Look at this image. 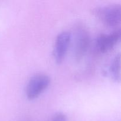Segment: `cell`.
<instances>
[{"mask_svg":"<svg viewBox=\"0 0 121 121\" xmlns=\"http://www.w3.org/2000/svg\"><path fill=\"white\" fill-rule=\"evenodd\" d=\"M120 28L109 34H101L97 38L96 47L101 53H106L111 50L118 42L121 37Z\"/></svg>","mask_w":121,"mask_h":121,"instance_id":"cell-4","label":"cell"},{"mask_svg":"<svg viewBox=\"0 0 121 121\" xmlns=\"http://www.w3.org/2000/svg\"><path fill=\"white\" fill-rule=\"evenodd\" d=\"M71 41V34L67 31L59 33L56 37L54 47V57L60 63L65 59Z\"/></svg>","mask_w":121,"mask_h":121,"instance_id":"cell-3","label":"cell"},{"mask_svg":"<svg viewBox=\"0 0 121 121\" xmlns=\"http://www.w3.org/2000/svg\"><path fill=\"white\" fill-rule=\"evenodd\" d=\"M51 121H67V117L65 113L58 112L53 116Z\"/></svg>","mask_w":121,"mask_h":121,"instance_id":"cell-7","label":"cell"},{"mask_svg":"<svg viewBox=\"0 0 121 121\" xmlns=\"http://www.w3.org/2000/svg\"><path fill=\"white\" fill-rule=\"evenodd\" d=\"M94 13L108 26L116 27L121 22V6L119 4L97 7L94 9Z\"/></svg>","mask_w":121,"mask_h":121,"instance_id":"cell-1","label":"cell"},{"mask_svg":"<svg viewBox=\"0 0 121 121\" xmlns=\"http://www.w3.org/2000/svg\"><path fill=\"white\" fill-rule=\"evenodd\" d=\"M50 77L44 73H37L30 79L26 87V95L29 99L37 98L49 86Z\"/></svg>","mask_w":121,"mask_h":121,"instance_id":"cell-2","label":"cell"},{"mask_svg":"<svg viewBox=\"0 0 121 121\" xmlns=\"http://www.w3.org/2000/svg\"><path fill=\"white\" fill-rule=\"evenodd\" d=\"M75 41V56L80 59L85 55L90 42L89 35L85 30H80L77 33Z\"/></svg>","mask_w":121,"mask_h":121,"instance_id":"cell-5","label":"cell"},{"mask_svg":"<svg viewBox=\"0 0 121 121\" xmlns=\"http://www.w3.org/2000/svg\"><path fill=\"white\" fill-rule=\"evenodd\" d=\"M110 76L114 80L120 82L121 80V55L119 53L115 56L109 68Z\"/></svg>","mask_w":121,"mask_h":121,"instance_id":"cell-6","label":"cell"}]
</instances>
